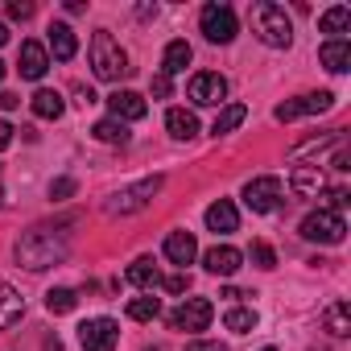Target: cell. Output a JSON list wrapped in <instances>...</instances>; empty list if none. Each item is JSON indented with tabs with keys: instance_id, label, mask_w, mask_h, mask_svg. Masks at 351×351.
<instances>
[{
	"instance_id": "cell-32",
	"label": "cell",
	"mask_w": 351,
	"mask_h": 351,
	"mask_svg": "<svg viewBox=\"0 0 351 351\" xmlns=\"http://www.w3.org/2000/svg\"><path fill=\"white\" fill-rule=\"evenodd\" d=\"M248 256H252V265H256V269H277V252H273L265 240H256V244L248 248Z\"/></svg>"
},
{
	"instance_id": "cell-40",
	"label": "cell",
	"mask_w": 351,
	"mask_h": 351,
	"mask_svg": "<svg viewBox=\"0 0 351 351\" xmlns=\"http://www.w3.org/2000/svg\"><path fill=\"white\" fill-rule=\"evenodd\" d=\"M17 104H21V99H17L13 91H0V112H13Z\"/></svg>"
},
{
	"instance_id": "cell-35",
	"label": "cell",
	"mask_w": 351,
	"mask_h": 351,
	"mask_svg": "<svg viewBox=\"0 0 351 351\" xmlns=\"http://www.w3.org/2000/svg\"><path fill=\"white\" fill-rule=\"evenodd\" d=\"M9 17L13 21H29L34 17V5H29V0H9Z\"/></svg>"
},
{
	"instance_id": "cell-7",
	"label": "cell",
	"mask_w": 351,
	"mask_h": 351,
	"mask_svg": "<svg viewBox=\"0 0 351 351\" xmlns=\"http://www.w3.org/2000/svg\"><path fill=\"white\" fill-rule=\"evenodd\" d=\"M211 318H215V306H211L207 298H186L178 310L169 314V326H173V330L195 335V330H207V326H211Z\"/></svg>"
},
{
	"instance_id": "cell-44",
	"label": "cell",
	"mask_w": 351,
	"mask_h": 351,
	"mask_svg": "<svg viewBox=\"0 0 351 351\" xmlns=\"http://www.w3.org/2000/svg\"><path fill=\"white\" fill-rule=\"evenodd\" d=\"M261 351H277V347H261Z\"/></svg>"
},
{
	"instance_id": "cell-16",
	"label": "cell",
	"mask_w": 351,
	"mask_h": 351,
	"mask_svg": "<svg viewBox=\"0 0 351 351\" xmlns=\"http://www.w3.org/2000/svg\"><path fill=\"white\" fill-rule=\"evenodd\" d=\"M195 256H199V244H195L191 232H169V236H165V261H169V265H182V269H186Z\"/></svg>"
},
{
	"instance_id": "cell-9",
	"label": "cell",
	"mask_w": 351,
	"mask_h": 351,
	"mask_svg": "<svg viewBox=\"0 0 351 351\" xmlns=\"http://www.w3.org/2000/svg\"><path fill=\"white\" fill-rule=\"evenodd\" d=\"M120 343V326L116 318H87L79 326V347L83 351H112Z\"/></svg>"
},
{
	"instance_id": "cell-2",
	"label": "cell",
	"mask_w": 351,
	"mask_h": 351,
	"mask_svg": "<svg viewBox=\"0 0 351 351\" xmlns=\"http://www.w3.org/2000/svg\"><path fill=\"white\" fill-rule=\"evenodd\" d=\"M248 21H252V34H256L265 46L289 50V42H293V21H289V13H285L281 5H273V0H256L252 13H248Z\"/></svg>"
},
{
	"instance_id": "cell-15",
	"label": "cell",
	"mask_w": 351,
	"mask_h": 351,
	"mask_svg": "<svg viewBox=\"0 0 351 351\" xmlns=\"http://www.w3.org/2000/svg\"><path fill=\"white\" fill-rule=\"evenodd\" d=\"M207 228H211L215 236H232V232L240 228V211H236V203H232V199L211 203V207H207Z\"/></svg>"
},
{
	"instance_id": "cell-26",
	"label": "cell",
	"mask_w": 351,
	"mask_h": 351,
	"mask_svg": "<svg viewBox=\"0 0 351 351\" xmlns=\"http://www.w3.org/2000/svg\"><path fill=\"white\" fill-rule=\"evenodd\" d=\"M29 104H34V116H42V120H58V116H62V108H66V104H62V95H58V91H50V87L34 91V99H29Z\"/></svg>"
},
{
	"instance_id": "cell-41",
	"label": "cell",
	"mask_w": 351,
	"mask_h": 351,
	"mask_svg": "<svg viewBox=\"0 0 351 351\" xmlns=\"http://www.w3.org/2000/svg\"><path fill=\"white\" fill-rule=\"evenodd\" d=\"M5 42H9V29H5V25H0V46H5Z\"/></svg>"
},
{
	"instance_id": "cell-18",
	"label": "cell",
	"mask_w": 351,
	"mask_h": 351,
	"mask_svg": "<svg viewBox=\"0 0 351 351\" xmlns=\"http://www.w3.org/2000/svg\"><path fill=\"white\" fill-rule=\"evenodd\" d=\"M318 58H322V66H326L330 75H343V71L351 66V42H347V38H339V42H322Z\"/></svg>"
},
{
	"instance_id": "cell-39",
	"label": "cell",
	"mask_w": 351,
	"mask_h": 351,
	"mask_svg": "<svg viewBox=\"0 0 351 351\" xmlns=\"http://www.w3.org/2000/svg\"><path fill=\"white\" fill-rule=\"evenodd\" d=\"M9 145H13V124L0 120V149H9Z\"/></svg>"
},
{
	"instance_id": "cell-10",
	"label": "cell",
	"mask_w": 351,
	"mask_h": 351,
	"mask_svg": "<svg viewBox=\"0 0 351 351\" xmlns=\"http://www.w3.org/2000/svg\"><path fill=\"white\" fill-rule=\"evenodd\" d=\"M335 104V95L330 91H310V95H298V99H285V104H277V120L281 124H289V120H298V116H318V112H326Z\"/></svg>"
},
{
	"instance_id": "cell-3",
	"label": "cell",
	"mask_w": 351,
	"mask_h": 351,
	"mask_svg": "<svg viewBox=\"0 0 351 351\" xmlns=\"http://www.w3.org/2000/svg\"><path fill=\"white\" fill-rule=\"evenodd\" d=\"M91 71H95V79H104V83H116L120 75H128V54L120 50V42L108 34V29H95L91 34Z\"/></svg>"
},
{
	"instance_id": "cell-19",
	"label": "cell",
	"mask_w": 351,
	"mask_h": 351,
	"mask_svg": "<svg viewBox=\"0 0 351 351\" xmlns=\"http://www.w3.org/2000/svg\"><path fill=\"white\" fill-rule=\"evenodd\" d=\"M165 128H169L173 141L199 136V120H195V112H186V108H169V112H165Z\"/></svg>"
},
{
	"instance_id": "cell-11",
	"label": "cell",
	"mask_w": 351,
	"mask_h": 351,
	"mask_svg": "<svg viewBox=\"0 0 351 351\" xmlns=\"http://www.w3.org/2000/svg\"><path fill=\"white\" fill-rule=\"evenodd\" d=\"M191 99H195L199 108H219V104L228 99V79L215 75V71L195 75V79H191Z\"/></svg>"
},
{
	"instance_id": "cell-42",
	"label": "cell",
	"mask_w": 351,
	"mask_h": 351,
	"mask_svg": "<svg viewBox=\"0 0 351 351\" xmlns=\"http://www.w3.org/2000/svg\"><path fill=\"white\" fill-rule=\"evenodd\" d=\"M0 207H5V182H0Z\"/></svg>"
},
{
	"instance_id": "cell-29",
	"label": "cell",
	"mask_w": 351,
	"mask_h": 351,
	"mask_svg": "<svg viewBox=\"0 0 351 351\" xmlns=\"http://www.w3.org/2000/svg\"><path fill=\"white\" fill-rule=\"evenodd\" d=\"M91 136L104 141V145H124V141H128V124H120V120L108 116V120H99V124L91 128Z\"/></svg>"
},
{
	"instance_id": "cell-25",
	"label": "cell",
	"mask_w": 351,
	"mask_h": 351,
	"mask_svg": "<svg viewBox=\"0 0 351 351\" xmlns=\"http://www.w3.org/2000/svg\"><path fill=\"white\" fill-rule=\"evenodd\" d=\"M322 326H326L335 339L351 335V306H347V302H330V306H326V314H322Z\"/></svg>"
},
{
	"instance_id": "cell-27",
	"label": "cell",
	"mask_w": 351,
	"mask_h": 351,
	"mask_svg": "<svg viewBox=\"0 0 351 351\" xmlns=\"http://www.w3.org/2000/svg\"><path fill=\"white\" fill-rule=\"evenodd\" d=\"M244 116H248V108H244V104H228V108L215 116L211 132H215V136H228V132H236V128L244 124Z\"/></svg>"
},
{
	"instance_id": "cell-21",
	"label": "cell",
	"mask_w": 351,
	"mask_h": 351,
	"mask_svg": "<svg viewBox=\"0 0 351 351\" xmlns=\"http://www.w3.org/2000/svg\"><path fill=\"white\" fill-rule=\"evenodd\" d=\"M50 50H54V58L58 62H71L75 54H79V38H75V29L71 25H50Z\"/></svg>"
},
{
	"instance_id": "cell-28",
	"label": "cell",
	"mask_w": 351,
	"mask_h": 351,
	"mask_svg": "<svg viewBox=\"0 0 351 351\" xmlns=\"http://www.w3.org/2000/svg\"><path fill=\"white\" fill-rule=\"evenodd\" d=\"M223 326L236 330V335H248V330H256V310L252 306H232L223 314Z\"/></svg>"
},
{
	"instance_id": "cell-38",
	"label": "cell",
	"mask_w": 351,
	"mask_h": 351,
	"mask_svg": "<svg viewBox=\"0 0 351 351\" xmlns=\"http://www.w3.org/2000/svg\"><path fill=\"white\" fill-rule=\"evenodd\" d=\"M191 351H228V347H223V343H211V339H195Z\"/></svg>"
},
{
	"instance_id": "cell-20",
	"label": "cell",
	"mask_w": 351,
	"mask_h": 351,
	"mask_svg": "<svg viewBox=\"0 0 351 351\" xmlns=\"http://www.w3.org/2000/svg\"><path fill=\"white\" fill-rule=\"evenodd\" d=\"M293 191L306 195V199H318V195L326 191L322 169H318V165H298V169H293Z\"/></svg>"
},
{
	"instance_id": "cell-12",
	"label": "cell",
	"mask_w": 351,
	"mask_h": 351,
	"mask_svg": "<svg viewBox=\"0 0 351 351\" xmlns=\"http://www.w3.org/2000/svg\"><path fill=\"white\" fill-rule=\"evenodd\" d=\"M203 265H207V273H215V277H236V273L244 269V252L232 248V244H215V248L203 252Z\"/></svg>"
},
{
	"instance_id": "cell-24",
	"label": "cell",
	"mask_w": 351,
	"mask_h": 351,
	"mask_svg": "<svg viewBox=\"0 0 351 351\" xmlns=\"http://www.w3.org/2000/svg\"><path fill=\"white\" fill-rule=\"evenodd\" d=\"M124 277H128V281H132L136 289H157V285H161V273H157V265H153L149 256H141V261H132Z\"/></svg>"
},
{
	"instance_id": "cell-37",
	"label": "cell",
	"mask_w": 351,
	"mask_h": 351,
	"mask_svg": "<svg viewBox=\"0 0 351 351\" xmlns=\"http://www.w3.org/2000/svg\"><path fill=\"white\" fill-rule=\"evenodd\" d=\"M149 91H153L157 99H165V95H169V75H153V83H149Z\"/></svg>"
},
{
	"instance_id": "cell-6",
	"label": "cell",
	"mask_w": 351,
	"mask_h": 351,
	"mask_svg": "<svg viewBox=\"0 0 351 351\" xmlns=\"http://www.w3.org/2000/svg\"><path fill=\"white\" fill-rule=\"evenodd\" d=\"M157 191H161V178H145V182H136V186L116 191V195L104 203V211H108V215H132V211H145L149 199H153Z\"/></svg>"
},
{
	"instance_id": "cell-30",
	"label": "cell",
	"mask_w": 351,
	"mask_h": 351,
	"mask_svg": "<svg viewBox=\"0 0 351 351\" xmlns=\"http://www.w3.org/2000/svg\"><path fill=\"white\" fill-rule=\"evenodd\" d=\"M75 306H79V298H75V289H66V285H58V289L46 293V310H50V314H71Z\"/></svg>"
},
{
	"instance_id": "cell-34",
	"label": "cell",
	"mask_w": 351,
	"mask_h": 351,
	"mask_svg": "<svg viewBox=\"0 0 351 351\" xmlns=\"http://www.w3.org/2000/svg\"><path fill=\"white\" fill-rule=\"evenodd\" d=\"M326 199H330V207H326V211H335V215H339V211H343V207L351 203V195H347V186H335V191H326Z\"/></svg>"
},
{
	"instance_id": "cell-5",
	"label": "cell",
	"mask_w": 351,
	"mask_h": 351,
	"mask_svg": "<svg viewBox=\"0 0 351 351\" xmlns=\"http://www.w3.org/2000/svg\"><path fill=\"white\" fill-rule=\"evenodd\" d=\"M199 29H203V38H207V42H215V46H228V42L236 38L240 21H236L232 5H207V9L199 13Z\"/></svg>"
},
{
	"instance_id": "cell-14",
	"label": "cell",
	"mask_w": 351,
	"mask_h": 351,
	"mask_svg": "<svg viewBox=\"0 0 351 351\" xmlns=\"http://www.w3.org/2000/svg\"><path fill=\"white\" fill-rule=\"evenodd\" d=\"M108 108H112V120H120V124L145 120V112H149L145 95H136V91H112V95H108Z\"/></svg>"
},
{
	"instance_id": "cell-36",
	"label": "cell",
	"mask_w": 351,
	"mask_h": 351,
	"mask_svg": "<svg viewBox=\"0 0 351 351\" xmlns=\"http://www.w3.org/2000/svg\"><path fill=\"white\" fill-rule=\"evenodd\" d=\"M66 195H75V178H58V182H50V199H66Z\"/></svg>"
},
{
	"instance_id": "cell-33",
	"label": "cell",
	"mask_w": 351,
	"mask_h": 351,
	"mask_svg": "<svg viewBox=\"0 0 351 351\" xmlns=\"http://www.w3.org/2000/svg\"><path fill=\"white\" fill-rule=\"evenodd\" d=\"M161 285H165L169 293H186V289H191V277H186V273H169V277H161Z\"/></svg>"
},
{
	"instance_id": "cell-43",
	"label": "cell",
	"mask_w": 351,
	"mask_h": 351,
	"mask_svg": "<svg viewBox=\"0 0 351 351\" xmlns=\"http://www.w3.org/2000/svg\"><path fill=\"white\" fill-rule=\"evenodd\" d=\"M0 79H5V62H0Z\"/></svg>"
},
{
	"instance_id": "cell-23",
	"label": "cell",
	"mask_w": 351,
	"mask_h": 351,
	"mask_svg": "<svg viewBox=\"0 0 351 351\" xmlns=\"http://www.w3.org/2000/svg\"><path fill=\"white\" fill-rule=\"evenodd\" d=\"M191 46L186 42H169L165 46V54H161V75H182L186 66H191Z\"/></svg>"
},
{
	"instance_id": "cell-31",
	"label": "cell",
	"mask_w": 351,
	"mask_h": 351,
	"mask_svg": "<svg viewBox=\"0 0 351 351\" xmlns=\"http://www.w3.org/2000/svg\"><path fill=\"white\" fill-rule=\"evenodd\" d=\"M157 314H161V302H157V298H149V293L128 302V318H132V322H153Z\"/></svg>"
},
{
	"instance_id": "cell-17",
	"label": "cell",
	"mask_w": 351,
	"mask_h": 351,
	"mask_svg": "<svg viewBox=\"0 0 351 351\" xmlns=\"http://www.w3.org/2000/svg\"><path fill=\"white\" fill-rule=\"evenodd\" d=\"M21 314H25V298H21L9 281H0V330L17 326V322H21Z\"/></svg>"
},
{
	"instance_id": "cell-1",
	"label": "cell",
	"mask_w": 351,
	"mask_h": 351,
	"mask_svg": "<svg viewBox=\"0 0 351 351\" xmlns=\"http://www.w3.org/2000/svg\"><path fill=\"white\" fill-rule=\"evenodd\" d=\"M17 265H25L29 273H42V269H54L62 256H66V236L62 232H50V228H34L17 240L13 248Z\"/></svg>"
},
{
	"instance_id": "cell-8",
	"label": "cell",
	"mask_w": 351,
	"mask_h": 351,
	"mask_svg": "<svg viewBox=\"0 0 351 351\" xmlns=\"http://www.w3.org/2000/svg\"><path fill=\"white\" fill-rule=\"evenodd\" d=\"M244 203L256 211V215H269L281 207V178H273V173H261V178H252L244 186Z\"/></svg>"
},
{
	"instance_id": "cell-4",
	"label": "cell",
	"mask_w": 351,
	"mask_h": 351,
	"mask_svg": "<svg viewBox=\"0 0 351 351\" xmlns=\"http://www.w3.org/2000/svg\"><path fill=\"white\" fill-rule=\"evenodd\" d=\"M302 240H310V244H343V232H347V223H343V215H335V211H326V207H318V211H310L306 219H302Z\"/></svg>"
},
{
	"instance_id": "cell-22",
	"label": "cell",
	"mask_w": 351,
	"mask_h": 351,
	"mask_svg": "<svg viewBox=\"0 0 351 351\" xmlns=\"http://www.w3.org/2000/svg\"><path fill=\"white\" fill-rule=\"evenodd\" d=\"M318 29H322V34H330V42H339L343 34H351V9H347V5L326 9V13H322V21H318Z\"/></svg>"
},
{
	"instance_id": "cell-13",
	"label": "cell",
	"mask_w": 351,
	"mask_h": 351,
	"mask_svg": "<svg viewBox=\"0 0 351 351\" xmlns=\"http://www.w3.org/2000/svg\"><path fill=\"white\" fill-rule=\"evenodd\" d=\"M17 71H21V79H34V83H38V79L50 71V50H46L42 42H21Z\"/></svg>"
}]
</instances>
